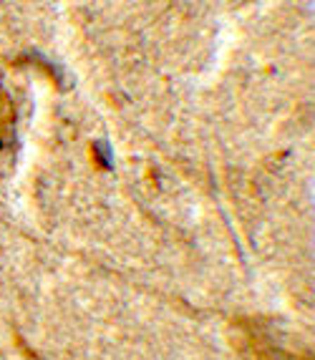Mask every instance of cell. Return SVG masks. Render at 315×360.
Here are the masks:
<instances>
[{"instance_id": "obj_1", "label": "cell", "mask_w": 315, "mask_h": 360, "mask_svg": "<svg viewBox=\"0 0 315 360\" xmlns=\"http://www.w3.org/2000/svg\"><path fill=\"white\" fill-rule=\"evenodd\" d=\"M13 141H15V108L11 94L0 81V149H8Z\"/></svg>"}]
</instances>
